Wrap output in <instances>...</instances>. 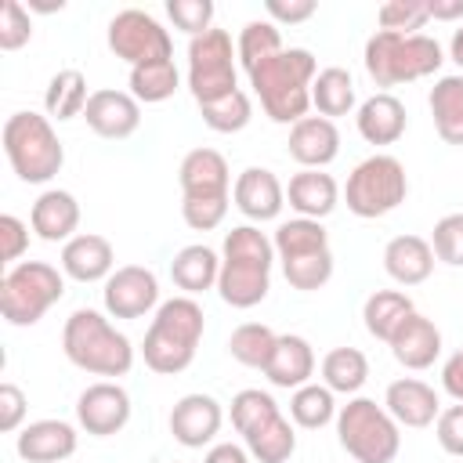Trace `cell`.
<instances>
[{
    "label": "cell",
    "mask_w": 463,
    "mask_h": 463,
    "mask_svg": "<svg viewBox=\"0 0 463 463\" xmlns=\"http://www.w3.org/2000/svg\"><path fill=\"white\" fill-rule=\"evenodd\" d=\"M311 109L326 119H336V116H347L354 109V80L347 69L340 65H329V69H318L315 83H311Z\"/></svg>",
    "instance_id": "1f68e13d"
},
{
    "label": "cell",
    "mask_w": 463,
    "mask_h": 463,
    "mask_svg": "<svg viewBox=\"0 0 463 463\" xmlns=\"http://www.w3.org/2000/svg\"><path fill=\"white\" fill-rule=\"evenodd\" d=\"M387 347H391V354H394L398 365L420 373V369H430L438 362V354H441V329L427 315L412 311L398 326V333L387 340Z\"/></svg>",
    "instance_id": "603a6c76"
},
{
    "label": "cell",
    "mask_w": 463,
    "mask_h": 463,
    "mask_svg": "<svg viewBox=\"0 0 463 463\" xmlns=\"http://www.w3.org/2000/svg\"><path fill=\"white\" fill-rule=\"evenodd\" d=\"M83 119L87 127L105 137V141H123L130 137L137 127H141V101L130 94V90H112V87H101L90 94L87 109H83Z\"/></svg>",
    "instance_id": "5bb4252c"
},
{
    "label": "cell",
    "mask_w": 463,
    "mask_h": 463,
    "mask_svg": "<svg viewBox=\"0 0 463 463\" xmlns=\"http://www.w3.org/2000/svg\"><path fill=\"white\" fill-rule=\"evenodd\" d=\"M441 391L449 398L463 402V347L445 358V365H441Z\"/></svg>",
    "instance_id": "f5cc1de1"
},
{
    "label": "cell",
    "mask_w": 463,
    "mask_h": 463,
    "mask_svg": "<svg viewBox=\"0 0 463 463\" xmlns=\"http://www.w3.org/2000/svg\"><path fill=\"white\" fill-rule=\"evenodd\" d=\"M177 181L181 199H232V170L217 148H192L177 166Z\"/></svg>",
    "instance_id": "9a60e30c"
},
{
    "label": "cell",
    "mask_w": 463,
    "mask_h": 463,
    "mask_svg": "<svg viewBox=\"0 0 463 463\" xmlns=\"http://www.w3.org/2000/svg\"><path fill=\"white\" fill-rule=\"evenodd\" d=\"M29 228L36 239L43 242H69L72 235H80V203L72 192L65 188H47L36 195L33 210H29Z\"/></svg>",
    "instance_id": "7402d4cb"
},
{
    "label": "cell",
    "mask_w": 463,
    "mask_h": 463,
    "mask_svg": "<svg viewBox=\"0 0 463 463\" xmlns=\"http://www.w3.org/2000/svg\"><path fill=\"white\" fill-rule=\"evenodd\" d=\"M61 351L65 358L90 373V376H105V380H119L134 369V344L127 333H119L109 315L94 311V307H76L65 318L61 329Z\"/></svg>",
    "instance_id": "3957f363"
},
{
    "label": "cell",
    "mask_w": 463,
    "mask_h": 463,
    "mask_svg": "<svg viewBox=\"0 0 463 463\" xmlns=\"http://www.w3.org/2000/svg\"><path fill=\"white\" fill-rule=\"evenodd\" d=\"M221 423H224L221 402H217L213 394H203V391H192V394L177 398L174 409H170V434H174V441L184 445V449H203V445H210V441L217 438Z\"/></svg>",
    "instance_id": "4fadbf2b"
},
{
    "label": "cell",
    "mask_w": 463,
    "mask_h": 463,
    "mask_svg": "<svg viewBox=\"0 0 463 463\" xmlns=\"http://www.w3.org/2000/svg\"><path fill=\"white\" fill-rule=\"evenodd\" d=\"M275 340H279V333H275L271 326H264V322H242V326H235L232 336H228V354H232L239 365L264 373V365H268V358H271V351H275Z\"/></svg>",
    "instance_id": "74e56055"
},
{
    "label": "cell",
    "mask_w": 463,
    "mask_h": 463,
    "mask_svg": "<svg viewBox=\"0 0 463 463\" xmlns=\"http://www.w3.org/2000/svg\"><path fill=\"white\" fill-rule=\"evenodd\" d=\"M336 394L326 383H304L289 394V420L304 430H322L326 423H336Z\"/></svg>",
    "instance_id": "e575fe53"
},
{
    "label": "cell",
    "mask_w": 463,
    "mask_h": 463,
    "mask_svg": "<svg viewBox=\"0 0 463 463\" xmlns=\"http://www.w3.org/2000/svg\"><path fill=\"white\" fill-rule=\"evenodd\" d=\"M199 116H203V123H206L210 130H217V134H239V130H246L250 119H253V101H250V94L239 87V90H232V94H224V98H217V101H210V105H199Z\"/></svg>",
    "instance_id": "ab89813d"
},
{
    "label": "cell",
    "mask_w": 463,
    "mask_h": 463,
    "mask_svg": "<svg viewBox=\"0 0 463 463\" xmlns=\"http://www.w3.org/2000/svg\"><path fill=\"white\" fill-rule=\"evenodd\" d=\"M232 199H181V217L192 232H213L224 224Z\"/></svg>",
    "instance_id": "7dc6e473"
},
{
    "label": "cell",
    "mask_w": 463,
    "mask_h": 463,
    "mask_svg": "<svg viewBox=\"0 0 463 463\" xmlns=\"http://www.w3.org/2000/svg\"><path fill=\"white\" fill-rule=\"evenodd\" d=\"M427 14L434 22H463V0H427Z\"/></svg>",
    "instance_id": "11a10c76"
},
{
    "label": "cell",
    "mask_w": 463,
    "mask_h": 463,
    "mask_svg": "<svg viewBox=\"0 0 463 463\" xmlns=\"http://www.w3.org/2000/svg\"><path fill=\"white\" fill-rule=\"evenodd\" d=\"M365 72L376 87H398V83H416L423 76H434L445 61V51L434 36L427 33H383L376 29L365 40Z\"/></svg>",
    "instance_id": "277c9868"
},
{
    "label": "cell",
    "mask_w": 463,
    "mask_h": 463,
    "mask_svg": "<svg viewBox=\"0 0 463 463\" xmlns=\"http://www.w3.org/2000/svg\"><path fill=\"white\" fill-rule=\"evenodd\" d=\"M29 250V224L18 221L14 213H4L0 217V257L7 268L22 264V253Z\"/></svg>",
    "instance_id": "c3c4849f"
},
{
    "label": "cell",
    "mask_w": 463,
    "mask_h": 463,
    "mask_svg": "<svg viewBox=\"0 0 463 463\" xmlns=\"http://www.w3.org/2000/svg\"><path fill=\"white\" fill-rule=\"evenodd\" d=\"M242 441H246V452L253 456V463H289V456L297 452V430L286 416H275L271 423L250 430Z\"/></svg>",
    "instance_id": "d590c367"
},
{
    "label": "cell",
    "mask_w": 463,
    "mask_h": 463,
    "mask_svg": "<svg viewBox=\"0 0 463 463\" xmlns=\"http://www.w3.org/2000/svg\"><path fill=\"white\" fill-rule=\"evenodd\" d=\"M409 195V174L402 166V159L376 152L369 159H362L344 184V203L354 217L362 221H376L387 217L391 210H398Z\"/></svg>",
    "instance_id": "ba28073f"
},
{
    "label": "cell",
    "mask_w": 463,
    "mask_h": 463,
    "mask_svg": "<svg viewBox=\"0 0 463 463\" xmlns=\"http://www.w3.org/2000/svg\"><path fill=\"white\" fill-rule=\"evenodd\" d=\"M289 159L300 163V170H326L340 156V130L326 116H304L289 127Z\"/></svg>",
    "instance_id": "ac0fdd59"
},
{
    "label": "cell",
    "mask_w": 463,
    "mask_h": 463,
    "mask_svg": "<svg viewBox=\"0 0 463 463\" xmlns=\"http://www.w3.org/2000/svg\"><path fill=\"white\" fill-rule=\"evenodd\" d=\"M354 127H358L362 141H369V145H394L405 134L409 116H405V105L391 90H376L373 98H365L358 105Z\"/></svg>",
    "instance_id": "cb8c5ba5"
},
{
    "label": "cell",
    "mask_w": 463,
    "mask_h": 463,
    "mask_svg": "<svg viewBox=\"0 0 463 463\" xmlns=\"http://www.w3.org/2000/svg\"><path fill=\"white\" fill-rule=\"evenodd\" d=\"M33 36V18L18 0L0 4V51H18Z\"/></svg>",
    "instance_id": "bcb514c9"
},
{
    "label": "cell",
    "mask_w": 463,
    "mask_h": 463,
    "mask_svg": "<svg viewBox=\"0 0 463 463\" xmlns=\"http://www.w3.org/2000/svg\"><path fill=\"white\" fill-rule=\"evenodd\" d=\"M94 90H87V76L80 69H58L43 90V109H47V119H58V123H69L76 116H83L87 101H90Z\"/></svg>",
    "instance_id": "4dcf8cb0"
},
{
    "label": "cell",
    "mask_w": 463,
    "mask_h": 463,
    "mask_svg": "<svg viewBox=\"0 0 463 463\" xmlns=\"http://www.w3.org/2000/svg\"><path fill=\"white\" fill-rule=\"evenodd\" d=\"M434 434H438V445L449 456H463V402H456V405H449V409L438 412Z\"/></svg>",
    "instance_id": "681fc988"
},
{
    "label": "cell",
    "mask_w": 463,
    "mask_h": 463,
    "mask_svg": "<svg viewBox=\"0 0 463 463\" xmlns=\"http://www.w3.org/2000/svg\"><path fill=\"white\" fill-rule=\"evenodd\" d=\"M282 275L293 289L315 293L333 279V250H318V253H307V257L282 260Z\"/></svg>",
    "instance_id": "b9f144b4"
},
{
    "label": "cell",
    "mask_w": 463,
    "mask_h": 463,
    "mask_svg": "<svg viewBox=\"0 0 463 463\" xmlns=\"http://www.w3.org/2000/svg\"><path fill=\"white\" fill-rule=\"evenodd\" d=\"M166 14L188 36H203L213 29V4L210 0H166Z\"/></svg>",
    "instance_id": "f6af8a7d"
},
{
    "label": "cell",
    "mask_w": 463,
    "mask_h": 463,
    "mask_svg": "<svg viewBox=\"0 0 463 463\" xmlns=\"http://www.w3.org/2000/svg\"><path fill=\"white\" fill-rule=\"evenodd\" d=\"M286 203L297 217H311V221H322L336 210L340 203V184L333 174L326 170H297L286 184Z\"/></svg>",
    "instance_id": "d4e9b609"
},
{
    "label": "cell",
    "mask_w": 463,
    "mask_h": 463,
    "mask_svg": "<svg viewBox=\"0 0 463 463\" xmlns=\"http://www.w3.org/2000/svg\"><path fill=\"white\" fill-rule=\"evenodd\" d=\"M76 423L94 438H112L130 423V394L119 380H98L76 398Z\"/></svg>",
    "instance_id": "7c38bea8"
},
{
    "label": "cell",
    "mask_w": 463,
    "mask_h": 463,
    "mask_svg": "<svg viewBox=\"0 0 463 463\" xmlns=\"http://www.w3.org/2000/svg\"><path fill=\"white\" fill-rule=\"evenodd\" d=\"M80 445V434L69 420H33L18 430L14 452L25 463H65Z\"/></svg>",
    "instance_id": "e0dca14e"
},
{
    "label": "cell",
    "mask_w": 463,
    "mask_h": 463,
    "mask_svg": "<svg viewBox=\"0 0 463 463\" xmlns=\"http://www.w3.org/2000/svg\"><path fill=\"white\" fill-rule=\"evenodd\" d=\"M232 203L242 217L264 224V221H275L286 206V184L275 177V170L268 166H246L235 184H232Z\"/></svg>",
    "instance_id": "2e32d148"
},
{
    "label": "cell",
    "mask_w": 463,
    "mask_h": 463,
    "mask_svg": "<svg viewBox=\"0 0 463 463\" xmlns=\"http://www.w3.org/2000/svg\"><path fill=\"white\" fill-rule=\"evenodd\" d=\"M25 412H29V402L22 394V387H14L11 380L0 383V430L4 434H14L25 427Z\"/></svg>",
    "instance_id": "f907efd6"
},
{
    "label": "cell",
    "mask_w": 463,
    "mask_h": 463,
    "mask_svg": "<svg viewBox=\"0 0 463 463\" xmlns=\"http://www.w3.org/2000/svg\"><path fill=\"white\" fill-rule=\"evenodd\" d=\"M275 416H282V412H279V402H275L268 391H260V387H242V391L232 398V427H235L242 438H246L250 430L271 423Z\"/></svg>",
    "instance_id": "60d3db41"
},
{
    "label": "cell",
    "mask_w": 463,
    "mask_h": 463,
    "mask_svg": "<svg viewBox=\"0 0 463 463\" xmlns=\"http://www.w3.org/2000/svg\"><path fill=\"white\" fill-rule=\"evenodd\" d=\"M181 87V72L174 65V58L163 61H148V65H134L130 69V94L141 105H159L166 98H174Z\"/></svg>",
    "instance_id": "8d00e7d4"
},
{
    "label": "cell",
    "mask_w": 463,
    "mask_h": 463,
    "mask_svg": "<svg viewBox=\"0 0 463 463\" xmlns=\"http://www.w3.org/2000/svg\"><path fill=\"white\" fill-rule=\"evenodd\" d=\"M271 242H275V257H279V264H282V260H293V257H307V253L329 250V232L322 228V221L289 217V221H282V224L275 228Z\"/></svg>",
    "instance_id": "d6a6232c"
},
{
    "label": "cell",
    "mask_w": 463,
    "mask_h": 463,
    "mask_svg": "<svg viewBox=\"0 0 463 463\" xmlns=\"http://www.w3.org/2000/svg\"><path fill=\"white\" fill-rule=\"evenodd\" d=\"M430 250L441 264L463 268V213H445L430 232Z\"/></svg>",
    "instance_id": "ee69618b"
},
{
    "label": "cell",
    "mask_w": 463,
    "mask_h": 463,
    "mask_svg": "<svg viewBox=\"0 0 463 463\" xmlns=\"http://www.w3.org/2000/svg\"><path fill=\"white\" fill-rule=\"evenodd\" d=\"M271 289V264L264 260H235V257H221V279H217V293L228 307H257Z\"/></svg>",
    "instance_id": "44dd1931"
},
{
    "label": "cell",
    "mask_w": 463,
    "mask_h": 463,
    "mask_svg": "<svg viewBox=\"0 0 463 463\" xmlns=\"http://www.w3.org/2000/svg\"><path fill=\"white\" fill-rule=\"evenodd\" d=\"M383 409L394 416L398 427H430L441 412V398L430 383L416 380V376H402V380H391L387 391H383Z\"/></svg>",
    "instance_id": "d6986e66"
},
{
    "label": "cell",
    "mask_w": 463,
    "mask_h": 463,
    "mask_svg": "<svg viewBox=\"0 0 463 463\" xmlns=\"http://www.w3.org/2000/svg\"><path fill=\"white\" fill-rule=\"evenodd\" d=\"M336 438H340V449L354 463H394V456L402 449V427L394 423V416L362 394H354V398H347V405H340Z\"/></svg>",
    "instance_id": "8992f818"
},
{
    "label": "cell",
    "mask_w": 463,
    "mask_h": 463,
    "mask_svg": "<svg viewBox=\"0 0 463 463\" xmlns=\"http://www.w3.org/2000/svg\"><path fill=\"white\" fill-rule=\"evenodd\" d=\"M109 51L134 69V65L174 58V40L148 11L127 7V11L112 14V22H109Z\"/></svg>",
    "instance_id": "30bf717a"
},
{
    "label": "cell",
    "mask_w": 463,
    "mask_h": 463,
    "mask_svg": "<svg viewBox=\"0 0 463 463\" xmlns=\"http://www.w3.org/2000/svg\"><path fill=\"white\" fill-rule=\"evenodd\" d=\"M434 130L445 145H463V72L441 76L427 94Z\"/></svg>",
    "instance_id": "f1b7e54d"
},
{
    "label": "cell",
    "mask_w": 463,
    "mask_h": 463,
    "mask_svg": "<svg viewBox=\"0 0 463 463\" xmlns=\"http://www.w3.org/2000/svg\"><path fill=\"white\" fill-rule=\"evenodd\" d=\"M101 304L109 318H145L148 311H156L159 300V279L152 268L145 264H123L105 279L101 289Z\"/></svg>",
    "instance_id": "8fae6325"
},
{
    "label": "cell",
    "mask_w": 463,
    "mask_h": 463,
    "mask_svg": "<svg viewBox=\"0 0 463 463\" xmlns=\"http://www.w3.org/2000/svg\"><path fill=\"white\" fill-rule=\"evenodd\" d=\"M434 250L430 239L423 235H394L383 246V271L398 282V286H420L430 279L434 271Z\"/></svg>",
    "instance_id": "4316f807"
},
{
    "label": "cell",
    "mask_w": 463,
    "mask_h": 463,
    "mask_svg": "<svg viewBox=\"0 0 463 463\" xmlns=\"http://www.w3.org/2000/svg\"><path fill=\"white\" fill-rule=\"evenodd\" d=\"M206 329L203 304L195 297H170L156 307L152 326L141 340V358L159 376H177L195 362L199 340Z\"/></svg>",
    "instance_id": "7a4b0ae2"
},
{
    "label": "cell",
    "mask_w": 463,
    "mask_h": 463,
    "mask_svg": "<svg viewBox=\"0 0 463 463\" xmlns=\"http://www.w3.org/2000/svg\"><path fill=\"white\" fill-rule=\"evenodd\" d=\"M412 311L416 307H412V300H409L405 289H376L362 304V322H365V333L369 336H376V340L387 344Z\"/></svg>",
    "instance_id": "f546056e"
},
{
    "label": "cell",
    "mask_w": 463,
    "mask_h": 463,
    "mask_svg": "<svg viewBox=\"0 0 463 463\" xmlns=\"http://www.w3.org/2000/svg\"><path fill=\"white\" fill-rule=\"evenodd\" d=\"M170 279L174 286L184 293V297H199L206 289H217V279H221V257L203 246V242H192L184 250L174 253L170 260Z\"/></svg>",
    "instance_id": "83f0119b"
},
{
    "label": "cell",
    "mask_w": 463,
    "mask_h": 463,
    "mask_svg": "<svg viewBox=\"0 0 463 463\" xmlns=\"http://www.w3.org/2000/svg\"><path fill=\"white\" fill-rule=\"evenodd\" d=\"M0 141L11 170L25 184H47L65 166V145L58 141L54 123L40 112H11Z\"/></svg>",
    "instance_id": "5b68a950"
},
{
    "label": "cell",
    "mask_w": 463,
    "mask_h": 463,
    "mask_svg": "<svg viewBox=\"0 0 463 463\" xmlns=\"http://www.w3.org/2000/svg\"><path fill=\"white\" fill-rule=\"evenodd\" d=\"M449 58L463 69V22H459V29H452V40H449Z\"/></svg>",
    "instance_id": "9f6ffc18"
},
{
    "label": "cell",
    "mask_w": 463,
    "mask_h": 463,
    "mask_svg": "<svg viewBox=\"0 0 463 463\" xmlns=\"http://www.w3.org/2000/svg\"><path fill=\"white\" fill-rule=\"evenodd\" d=\"M264 11L275 25H297V22H307L318 11V4L315 0H268Z\"/></svg>",
    "instance_id": "816d5d0a"
},
{
    "label": "cell",
    "mask_w": 463,
    "mask_h": 463,
    "mask_svg": "<svg viewBox=\"0 0 463 463\" xmlns=\"http://www.w3.org/2000/svg\"><path fill=\"white\" fill-rule=\"evenodd\" d=\"M369 380V358L358 347H333L322 358V383L333 394H347L354 398Z\"/></svg>",
    "instance_id": "836d02e7"
},
{
    "label": "cell",
    "mask_w": 463,
    "mask_h": 463,
    "mask_svg": "<svg viewBox=\"0 0 463 463\" xmlns=\"http://www.w3.org/2000/svg\"><path fill=\"white\" fill-rule=\"evenodd\" d=\"M116 271V250L98 232H80L61 246V275L72 282H105Z\"/></svg>",
    "instance_id": "ffe728a7"
},
{
    "label": "cell",
    "mask_w": 463,
    "mask_h": 463,
    "mask_svg": "<svg viewBox=\"0 0 463 463\" xmlns=\"http://www.w3.org/2000/svg\"><path fill=\"white\" fill-rule=\"evenodd\" d=\"M260 109L271 123H300L311 109V83L318 76V61L307 47H286L275 58L260 61L246 72Z\"/></svg>",
    "instance_id": "6da1fadb"
},
{
    "label": "cell",
    "mask_w": 463,
    "mask_h": 463,
    "mask_svg": "<svg viewBox=\"0 0 463 463\" xmlns=\"http://www.w3.org/2000/svg\"><path fill=\"white\" fill-rule=\"evenodd\" d=\"M203 463H253V456L246 452V445L217 441V445H210V452L203 456Z\"/></svg>",
    "instance_id": "db71d44e"
},
{
    "label": "cell",
    "mask_w": 463,
    "mask_h": 463,
    "mask_svg": "<svg viewBox=\"0 0 463 463\" xmlns=\"http://www.w3.org/2000/svg\"><path fill=\"white\" fill-rule=\"evenodd\" d=\"M65 297V275L47 260H22L0 279V315L7 326H36Z\"/></svg>",
    "instance_id": "52a82bcc"
},
{
    "label": "cell",
    "mask_w": 463,
    "mask_h": 463,
    "mask_svg": "<svg viewBox=\"0 0 463 463\" xmlns=\"http://www.w3.org/2000/svg\"><path fill=\"white\" fill-rule=\"evenodd\" d=\"M264 376L271 380V387H282V391H297L304 383H311L315 376V351L304 336L297 333H282L275 340V351L264 365Z\"/></svg>",
    "instance_id": "484cf974"
},
{
    "label": "cell",
    "mask_w": 463,
    "mask_h": 463,
    "mask_svg": "<svg viewBox=\"0 0 463 463\" xmlns=\"http://www.w3.org/2000/svg\"><path fill=\"white\" fill-rule=\"evenodd\" d=\"M376 22L383 33H416L430 22L427 14V0H387L376 7Z\"/></svg>",
    "instance_id": "7bdbcfd3"
},
{
    "label": "cell",
    "mask_w": 463,
    "mask_h": 463,
    "mask_svg": "<svg viewBox=\"0 0 463 463\" xmlns=\"http://www.w3.org/2000/svg\"><path fill=\"white\" fill-rule=\"evenodd\" d=\"M235 43L224 29H210L188 40V90L195 105H210L232 90H239V65Z\"/></svg>",
    "instance_id": "9c48e42d"
},
{
    "label": "cell",
    "mask_w": 463,
    "mask_h": 463,
    "mask_svg": "<svg viewBox=\"0 0 463 463\" xmlns=\"http://www.w3.org/2000/svg\"><path fill=\"white\" fill-rule=\"evenodd\" d=\"M279 51H286V47H282V33H279V25H275L271 18H253V22H246L242 33H239V40H235V54H239V65H242L246 72L257 69L260 61L275 58Z\"/></svg>",
    "instance_id": "f35d334b"
}]
</instances>
